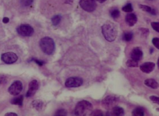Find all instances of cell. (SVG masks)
<instances>
[{
  "label": "cell",
  "mask_w": 159,
  "mask_h": 116,
  "mask_svg": "<svg viewBox=\"0 0 159 116\" xmlns=\"http://www.w3.org/2000/svg\"><path fill=\"white\" fill-rule=\"evenodd\" d=\"M102 32L104 37L108 42L115 41L117 37V29L116 26L111 23H107L103 25Z\"/></svg>",
  "instance_id": "1"
},
{
  "label": "cell",
  "mask_w": 159,
  "mask_h": 116,
  "mask_svg": "<svg viewBox=\"0 0 159 116\" xmlns=\"http://www.w3.org/2000/svg\"><path fill=\"white\" fill-rule=\"evenodd\" d=\"M93 106L90 102L83 100L77 103L74 110L76 116H86L91 114Z\"/></svg>",
  "instance_id": "2"
},
{
  "label": "cell",
  "mask_w": 159,
  "mask_h": 116,
  "mask_svg": "<svg viewBox=\"0 0 159 116\" xmlns=\"http://www.w3.org/2000/svg\"><path fill=\"white\" fill-rule=\"evenodd\" d=\"M39 46L42 51L47 55H52L55 50L54 40L50 37H45L41 39L39 42Z\"/></svg>",
  "instance_id": "3"
},
{
  "label": "cell",
  "mask_w": 159,
  "mask_h": 116,
  "mask_svg": "<svg viewBox=\"0 0 159 116\" xmlns=\"http://www.w3.org/2000/svg\"><path fill=\"white\" fill-rule=\"evenodd\" d=\"M34 29L29 24H22L16 28L18 34L23 37H30L34 33Z\"/></svg>",
  "instance_id": "4"
},
{
  "label": "cell",
  "mask_w": 159,
  "mask_h": 116,
  "mask_svg": "<svg viewBox=\"0 0 159 116\" xmlns=\"http://www.w3.org/2000/svg\"><path fill=\"white\" fill-rule=\"evenodd\" d=\"M118 101L117 97L116 96L112 95L107 96L102 101V107L105 109L111 110L113 107H116Z\"/></svg>",
  "instance_id": "5"
},
{
  "label": "cell",
  "mask_w": 159,
  "mask_h": 116,
  "mask_svg": "<svg viewBox=\"0 0 159 116\" xmlns=\"http://www.w3.org/2000/svg\"><path fill=\"white\" fill-rule=\"evenodd\" d=\"M79 4L83 9L89 12H94L97 6L95 0H80Z\"/></svg>",
  "instance_id": "6"
},
{
  "label": "cell",
  "mask_w": 159,
  "mask_h": 116,
  "mask_svg": "<svg viewBox=\"0 0 159 116\" xmlns=\"http://www.w3.org/2000/svg\"><path fill=\"white\" fill-rule=\"evenodd\" d=\"M23 89V84L19 80L15 81L8 89V92L10 94L16 96L21 93Z\"/></svg>",
  "instance_id": "7"
},
{
  "label": "cell",
  "mask_w": 159,
  "mask_h": 116,
  "mask_svg": "<svg viewBox=\"0 0 159 116\" xmlns=\"http://www.w3.org/2000/svg\"><path fill=\"white\" fill-rule=\"evenodd\" d=\"M83 83V80L79 77H71L67 79L65 82V86L68 88L78 87L81 86Z\"/></svg>",
  "instance_id": "8"
},
{
  "label": "cell",
  "mask_w": 159,
  "mask_h": 116,
  "mask_svg": "<svg viewBox=\"0 0 159 116\" xmlns=\"http://www.w3.org/2000/svg\"><path fill=\"white\" fill-rule=\"evenodd\" d=\"M1 59L5 64H12L18 60V57L15 53L9 52L2 54L1 56Z\"/></svg>",
  "instance_id": "9"
},
{
  "label": "cell",
  "mask_w": 159,
  "mask_h": 116,
  "mask_svg": "<svg viewBox=\"0 0 159 116\" xmlns=\"http://www.w3.org/2000/svg\"><path fill=\"white\" fill-rule=\"evenodd\" d=\"M38 82L36 80H34L30 82L29 85V89L26 93V96L30 97L34 95L39 89Z\"/></svg>",
  "instance_id": "10"
},
{
  "label": "cell",
  "mask_w": 159,
  "mask_h": 116,
  "mask_svg": "<svg viewBox=\"0 0 159 116\" xmlns=\"http://www.w3.org/2000/svg\"><path fill=\"white\" fill-rule=\"evenodd\" d=\"M130 57L132 59L137 61L141 60L143 57V53L141 47H136L132 49Z\"/></svg>",
  "instance_id": "11"
},
{
  "label": "cell",
  "mask_w": 159,
  "mask_h": 116,
  "mask_svg": "<svg viewBox=\"0 0 159 116\" xmlns=\"http://www.w3.org/2000/svg\"><path fill=\"white\" fill-rule=\"evenodd\" d=\"M156 65L152 62H147L143 63L140 66V70L146 73H150L154 70Z\"/></svg>",
  "instance_id": "12"
},
{
  "label": "cell",
  "mask_w": 159,
  "mask_h": 116,
  "mask_svg": "<svg viewBox=\"0 0 159 116\" xmlns=\"http://www.w3.org/2000/svg\"><path fill=\"white\" fill-rule=\"evenodd\" d=\"M125 21L126 24L130 26H134L137 22V17L135 14L129 13L126 15Z\"/></svg>",
  "instance_id": "13"
},
{
  "label": "cell",
  "mask_w": 159,
  "mask_h": 116,
  "mask_svg": "<svg viewBox=\"0 0 159 116\" xmlns=\"http://www.w3.org/2000/svg\"><path fill=\"white\" fill-rule=\"evenodd\" d=\"M125 111L122 107H116L112 108L110 112L109 116H122L124 115Z\"/></svg>",
  "instance_id": "14"
},
{
  "label": "cell",
  "mask_w": 159,
  "mask_h": 116,
  "mask_svg": "<svg viewBox=\"0 0 159 116\" xmlns=\"http://www.w3.org/2000/svg\"><path fill=\"white\" fill-rule=\"evenodd\" d=\"M144 84L146 86L153 89H157L159 87V84L157 81L153 79L146 80L144 81Z\"/></svg>",
  "instance_id": "15"
},
{
  "label": "cell",
  "mask_w": 159,
  "mask_h": 116,
  "mask_svg": "<svg viewBox=\"0 0 159 116\" xmlns=\"http://www.w3.org/2000/svg\"><path fill=\"white\" fill-rule=\"evenodd\" d=\"M23 96L20 95L13 98L11 100V104L18 106H22L23 105Z\"/></svg>",
  "instance_id": "16"
},
{
  "label": "cell",
  "mask_w": 159,
  "mask_h": 116,
  "mask_svg": "<svg viewBox=\"0 0 159 116\" xmlns=\"http://www.w3.org/2000/svg\"><path fill=\"white\" fill-rule=\"evenodd\" d=\"M32 107L37 111L41 110L43 108V102L40 100H36L34 101L32 103Z\"/></svg>",
  "instance_id": "17"
},
{
  "label": "cell",
  "mask_w": 159,
  "mask_h": 116,
  "mask_svg": "<svg viewBox=\"0 0 159 116\" xmlns=\"http://www.w3.org/2000/svg\"><path fill=\"white\" fill-rule=\"evenodd\" d=\"M133 37V33L131 31L125 32L122 36V40L124 41L129 42L131 41Z\"/></svg>",
  "instance_id": "18"
},
{
  "label": "cell",
  "mask_w": 159,
  "mask_h": 116,
  "mask_svg": "<svg viewBox=\"0 0 159 116\" xmlns=\"http://www.w3.org/2000/svg\"><path fill=\"white\" fill-rule=\"evenodd\" d=\"M132 115L134 116H144V110L143 107H136L132 111Z\"/></svg>",
  "instance_id": "19"
},
{
  "label": "cell",
  "mask_w": 159,
  "mask_h": 116,
  "mask_svg": "<svg viewBox=\"0 0 159 116\" xmlns=\"http://www.w3.org/2000/svg\"><path fill=\"white\" fill-rule=\"evenodd\" d=\"M126 65L128 67H137L139 66V62L132 59H131L128 60L126 61Z\"/></svg>",
  "instance_id": "20"
},
{
  "label": "cell",
  "mask_w": 159,
  "mask_h": 116,
  "mask_svg": "<svg viewBox=\"0 0 159 116\" xmlns=\"http://www.w3.org/2000/svg\"><path fill=\"white\" fill-rule=\"evenodd\" d=\"M62 16L60 15H56L53 16L51 19V22L53 26H58L62 20Z\"/></svg>",
  "instance_id": "21"
},
{
  "label": "cell",
  "mask_w": 159,
  "mask_h": 116,
  "mask_svg": "<svg viewBox=\"0 0 159 116\" xmlns=\"http://www.w3.org/2000/svg\"><path fill=\"white\" fill-rule=\"evenodd\" d=\"M111 16L114 19H118L120 16V12L118 9H112L110 12Z\"/></svg>",
  "instance_id": "22"
},
{
  "label": "cell",
  "mask_w": 159,
  "mask_h": 116,
  "mask_svg": "<svg viewBox=\"0 0 159 116\" xmlns=\"http://www.w3.org/2000/svg\"><path fill=\"white\" fill-rule=\"evenodd\" d=\"M122 9L124 12H127V13H130L133 12V9L132 4L129 3L123 6L122 8Z\"/></svg>",
  "instance_id": "23"
},
{
  "label": "cell",
  "mask_w": 159,
  "mask_h": 116,
  "mask_svg": "<svg viewBox=\"0 0 159 116\" xmlns=\"http://www.w3.org/2000/svg\"><path fill=\"white\" fill-rule=\"evenodd\" d=\"M34 0H20L21 5L24 7H28L32 5Z\"/></svg>",
  "instance_id": "24"
},
{
  "label": "cell",
  "mask_w": 159,
  "mask_h": 116,
  "mask_svg": "<svg viewBox=\"0 0 159 116\" xmlns=\"http://www.w3.org/2000/svg\"><path fill=\"white\" fill-rule=\"evenodd\" d=\"M67 111L64 109H60L57 110L55 114V116H67Z\"/></svg>",
  "instance_id": "25"
},
{
  "label": "cell",
  "mask_w": 159,
  "mask_h": 116,
  "mask_svg": "<svg viewBox=\"0 0 159 116\" xmlns=\"http://www.w3.org/2000/svg\"><path fill=\"white\" fill-rule=\"evenodd\" d=\"M139 8L141 9L143 12H148L150 13L151 11L152 8L148 5H139Z\"/></svg>",
  "instance_id": "26"
},
{
  "label": "cell",
  "mask_w": 159,
  "mask_h": 116,
  "mask_svg": "<svg viewBox=\"0 0 159 116\" xmlns=\"http://www.w3.org/2000/svg\"><path fill=\"white\" fill-rule=\"evenodd\" d=\"M140 30L143 37H147L148 36L149 33H150V31L147 28H140Z\"/></svg>",
  "instance_id": "27"
},
{
  "label": "cell",
  "mask_w": 159,
  "mask_h": 116,
  "mask_svg": "<svg viewBox=\"0 0 159 116\" xmlns=\"http://www.w3.org/2000/svg\"><path fill=\"white\" fill-rule=\"evenodd\" d=\"M90 115L91 116H103V113L101 110H95V111L91 112Z\"/></svg>",
  "instance_id": "28"
},
{
  "label": "cell",
  "mask_w": 159,
  "mask_h": 116,
  "mask_svg": "<svg viewBox=\"0 0 159 116\" xmlns=\"http://www.w3.org/2000/svg\"><path fill=\"white\" fill-rule=\"evenodd\" d=\"M151 26L153 30H154L157 32H159V23L158 22H153L151 23Z\"/></svg>",
  "instance_id": "29"
},
{
  "label": "cell",
  "mask_w": 159,
  "mask_h": 116,
  "mask_svg": "<svg viewBox=\"0 0 159 116\" xmlns=\"http://www.w3.org/2000/svg\"><path fill=\"white\" fill-rule=\"evenodd\" d=\"M153 45L157 49H159V39L158 38L154 37L152 40Z\"/></svg>",
  "instance_id": "30"
},
{
  "label": "cell",
  "mask_w": 159,
  "mask_h": 116,
  "mask_svg": "<svg viewBox=\"0 0 159 116\" xmlns=\"http://www.w3.org/2000/svg\"><path fill=\"white\" fill-rule=\"evenodd\" d=\"M31 61H34V62L36 63L37 64L39 65V66H42L44 64V61L41 60H39L36 59L35 58H32L31 60Z\"/></svg>",
  "instance_id": "31"
},
{
  "label": "cell",
  "mask_w": 159,
  "mask_h": 116,
  "mask_svg": "<svg viewBox=\"0 0 159 116\" xmlns=\"http://www.w3.org/2000/svg\"><path fill=\"white\" fill-rule=\"evenodd\" d=\"M150 100L154 103H157V104H159V97L157 96H150Z\"/></svg>",
  "instance_id": "32"
},
{
  "label": "cell",
  "mask_w": 159,
  "mask_h": 116,
  "mask_svg": "<svg viewBox=\"0 0 159 116\" xmlns=\"http://www.w3.org/2000/svg\"><path fill=\"white\" fill-rule=\"evenodd\" d=\"M5 116H18V114H16V113L13 112H9L7 113V114H5Z\"/></svg>",
  "instance_id": "33"
},
{
  "label": "cell",
  "mask_w": 159,
  "mask_h": 116,
  "mask_svg": "<svg viewBox=\"0 0 159 116\" xmlns=\"http://www.w3.org/2000/svg\"><path fill=\"white\" fill-rule=\"evenodd\" d=\"M150 13L151 15H153V16H156L157 14V11H156V9H152L151 11L150 12Z\"/></svg>",
  "instance_id": "34"
},
{
  "label": "cell",
  "mask_w": 159,
  "mask_h": 116,
  "mask_svg": "<svg viewBox=\"0 0 159 116\" xmlns=\"http://www.w3.org/2000/svg\"><path fill=\"white\" fill-rule=\"evenodd\" d=\"M9 18L7 17H5L3 19L2 22L4 23H7L9 22Z\"/></svg>",
  "instance_id": "35"
},
{
  "label": "cell",
  "mask_w": 159,
  "mask_h": 116,
  "mask_svg": "<svg viewBox=\"0 0 159 116\" xmlns=\"http://www.w3.org/2000/svg\"><path fill=\"white\" fill-rule=\"evenodd\" d=\"M65 3L67 4H72L73 2V0H65Z\"/></svg>",
  "instance_id": "36"
},
{
  "label": "cell",
  "mask_w": 159,
  "mask_h": 116,
  "mask_svg": "<svg viewBox=\"0 0 159 116\" xmlns=\"http://www.w3.org/2000/svg\"><path fill=\"white\" fill-rule=\"evenodd\" d=\"M98 2L100 3H102L104 2L107 0H96Z\"/></svg>",
  "instance_id": "37"
},
{
  "label": "cell",
  "mask_w": 159,
  "mask_h": 116,
  "mask_svg": "<svg viewBox=\"0 0 159 116\" xmlns=\"http://www.w3.org/2000/svg\"><path fill=\"white\" fill-rule=\"evenodd\" d=\"M154 49L153 48H150V54H153L154 52Z\"/></svg>",
  "instance_id": "38"
},
{
  "label": "cell",
  "mask_w": 159,
  "mask_h": 116,
  "mask_svg": "<svg viewBox=\"0 0 159 116\" xmlns=\"http://www.w3.org/2000/svg\"><path fill=\"white\" fill-rule=\"evenodd\" d=\"M157 66H158V67H159V58H158V60H157Z\"/></svg>",
  "instance_id": "39"
},
{
  "label": "cell",
  "mask_w": 159,
  "mask_h": 116,
  "mask_svg": "<svg viewBox=\"0 0 159 116\" xmlns=\"http://www.w3.org/2000/svg\"><path fill=\"white\" fill-rule=\"evenodd\" d=\"M146 1H154V0H146Z\"/></svg>",
  "instance_id": "40"
}]
</instances>
